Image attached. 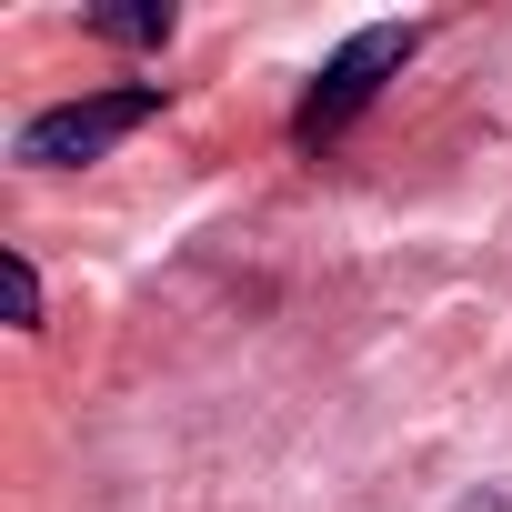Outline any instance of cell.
Wrapping results in <instances>:
<instances>
[{"mask_svg": "<svg viewBox=\"0 0 512 512\" xmlns=\"http://www.w3.org/2000/svg\"><path fill=\"white\" fill-rule=\"evenodd\" d=\"M91 31L121 41V51H161L171 41V11H161V0H141V11H91Z\"/></svg>", "mask_w": 512, "mask_h": 512, "instance_id": "obj_3", "label": "cell"}, {"mask_svg": "<svg viewBox=\"0 0 512 512\" xmlns=\"http://www.w3.org/2000/svg\"><path fill=\"white\" fill-rule=\"evenodd\" d=\"M0 272H11V312H21V332H41V272L21 262V251H11V262H0Z\"/></svg>", "mask_w": 512, "mask_h": 512, "instance_id": "obj_4", "label": "cell"}, {"mask_svg": "<svg viewBox=\"0 0 512 512\" xmlns=\"http://www.w3.org/2000/svg\"><path fill=\"white\" fill-rule=\"evenodd\" d=\"M462 512H512V502H462Z\"/></svg>", "mask_w": 512, "mask_h": 512, "instance_id": "obj_5", "label": "cell"}, {"mask_svg": "<svg viewBox=\"0 0 512 512\" xmlns=\"http://www.w3.org/2000/svg\"><path fill=\"white\" fill-rule=\"evenodd\" d=\"M422 51V21H372V31H352L332 61H322V81L302 91V111H292V141L302 151H322V141H342L372 101H382V81H402V61Z\"/></svg>", "mask_w": 512, "mask_h": 512, "instance_id": "obj_1", "label": "cell"}, {"mask_svg": "<svg viewBox=\"0 0 512 512\" xmlns=\"http://www.w3.org/2000/svg\"><path fill=\"white\" fill-rule=\"evenodd\" d=\"M141 121H161V81L81 91V101H51V111H31V121H21V141H11V161H31V171H71V161H101V151H121Z\"/></svg>", "mask_w": 512, "mask_h": 512, "instance_id": "obj_2", "label": "cell"}]
</instances>
